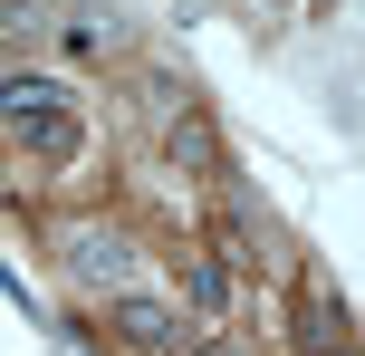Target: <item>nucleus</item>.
<instances>
[{"instance_id":"5","label":"nucleus","mask_w":365,"mask_h":356,"mask_svg":"<svg viewBox=\"0 0 365 356\" xmlns=\"http://www.w3.org/2000/svg\"><path fill=\"white\" fill-rule=\"evenodd\" d=\"M173 164H192V173H221V145H212V126H202L192 106L173 116Z\"/></svg>"},{"instance_id":"6","label":"nucleus","mask_w":365,"mask_h":356,"mask_svg":"<svg viewBox=\"0 0 365 356\" xmlns=\"http://www.w3.org/2000/svg\"><path fill=\"white\" fill-rule=\"evenodd\" d=\"M182 289H192V308H221L231 299V270L221 260H182Z\"/></svg>"},{"instance_id":"2","label":"nucleus","mask_w":365,"mask_h":356,"mask_svg":"<svg viewBox=\"0 0 365 356\" xmlns=\"http://www.w3.org/2000/svg\"><path fill=\"white\" fill-rule=\"evenodd\" d=\"M106 318H115V337H135L145 356H192V318L164 308V299H115Z\"/></svg>"},{"instance_id":"3","label":"nucleus","mask_w":365,"mask_h":356,"mask_svg":"<svg viewBox=\"0 0 365 356\" xmlns=\"http://www.w3.org/2000/svg\"><path fill=\"white\" fill-rule=\"evenodd\" d=\"M298 337H308L317 356H346L356 337H346V308L327 299V289H308V299H298Z\"/></svg>"},{"instance_id":"4","label":"nucleus","mask_w":365,"mask_h":356,"mask_svg":"<svg viewBox=\"0 0 365 356\" xmlns=\"http://www.w3.org/2000/svg\"><path fill=\"white\" fill-rule=\"evenodd\" d=\"M125 260H135V250L115 241V231H77V241H68V270H77V280H125Z\"/></svg>"},{"instance_id":"7","label":"nucleus","mask_w":365,"mask_h":356,"mask_svg":"<svg viewBox=\"0 0 365 356\" xmlns=\"http://www.w3.org/2000/svg\"><path fill=\"white\" fill-rule=\"evenodd\" d=\"M68 49H77V58L115 49V19H106V10H77V19H68Z\"/></svg>"},{"instance_id":"1","label":"nucleus","mask_w":365,"mask_h":356,"mask_svg":"<svg viewBox=\"0 0 365 356\" xmlns=\"http://www.w3.org/2000/svg\"><path fill=\"white\" fill-rule=\"evenodd\" d=\"M0 135L29 145L38 164H68L87 126H77V96L58 87V77H0Z\"/></svg>"},{"instance_id":"8","label":"nucleus","mask_w":365,"mask_h":356,"mask_svg":"<svg viewBox=\"0 0 365 356\" xmlns=\"http://www.w3.org/2000/svg\"><path fill=\"white\" fill-rule=\"evenodd\" d=\"M346 356H356V347H346Z\"/></svg>"}]
</instances>
